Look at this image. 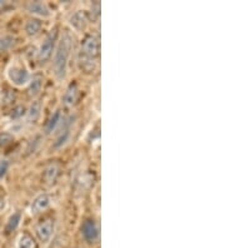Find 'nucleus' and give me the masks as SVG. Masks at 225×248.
<instances>
[{
  "instance_id": "obj_5",
  "label": "nucleus",
  "mask_w": 225,
  "mask_h": 248,
  "mask_svg": "<svg viewBox=\"0 0 225 248\" xmlns=\"http://www.w3.org/2000/svg\"><path fill=\"white\" fill-rule=\"evenodd\" d=\"M35 233L40 242L48 243L51 239V237H53V234H54V221L50 219V218L43 221L42 223L38 224Z\"/></svg>"
},
{
  "instance_id": "obj_17",
  "label": "nucleus",
  "mask_w": 225,
  "mask_h": 248,
  "mask_svg": "<svg viewBox=\"0 0 225 248\" xmlns=\"http://www.w3.org/2000/svg\"><path fill=\"white\" fill-rule=\"evenodd\" d=\"M16 248H36L35 239L30 234H28V233H24V234H21L18 238Z\"/></svg>"
},
{
  "instance_id": "obj_3",
  "label": "nucleus",
  "mask_w": 225,
  "mask_h": 248,
  "mask_svg": "<svg viewBox=\"0 0 225 248\" xmlns=\"http://www.w3.org/2000/svg\"><path fill=\"white\" fill-rule=\"evenodd\" d=\"M6 76H8L9 82L12 83L13 85H15V87H25V85L29 84L30 78H31L27 67L20 63L12 64V65L8 68Z\"/></svg>"
},
{
  "instance_id": "obj_13",
  "label": "nucleus",
  "mask_w": 225,
  "mask_h": 248,
  "mask_svg": "<svg viewBox=\"0 0 225 248\" xmlns=\"http://www.w3.org/2000/svg\"><path fill=\"white\" fill-rule=\"evenodd\" d=\"M29 95L30 97H36L40 93L43 88V76L42 74H34L30 78L29 82Z\"/></svg>"
},
{
  "instance_id": "obj_12",
  "label": "nucleus",
  "mask_w": 225,
  "mask_h": 248,
  "mask_svg": "<svg viewBox=\"0 0 225 248\" xmlns=\"http://www.w3.org/2000/svg\"><path fill=\"white\" fill-rule=\"evenodd\" d=\"M58 176H59V166L57 163H50L46 166L43 173V178L46 185H54Z\"/></svg>"
},
{
  "instance_id": "obj_20",
  "label": "nucleus",
  "mask_w": 225,
  "mask_h": 248,
  "mask_svg": "<svg viewBox=\"0 0 225 248\" xmlns=\"http://www.w3.org/2000/svg\"><path fill=\"white\" fill-rule=\"evenodd\" d=\"M14 142V136L9 132H1L0 133V148H6Z\"/></svg>"
},
{
  "instance_id": "obj_21",
  "label": "nucleus",
  "mask_w": 225,
  "mask_h": 248,
  "mask_svg": "<svg viewBox=\"0 0 225 248\" xmlns=\"http://www.w3.org/2000/svg\"><path fill=\"white\" fill-rule=\"evenodd\" d=\"M27 113V110H25V108L23 106H18L15 107L14 109L12 110V113H10V118H20V117H23V115Z\"/></svg>"
},
{
  "instance_id": "obj_19",
  "label": "nucleus",
  "mask_w": 225,
  "mask_h": 248,
  "mask_svg": "<svg viewBox=\"0 0 225 248\" xmlns=\"http://www.w3.org/2000/svg\"><path fill=\"white\" fill-rule=\"evenodd\" d=\"M14 36L5 35L3 38H0V53L9 50L13 46H14Z\"/></svg>"
},
{
  "instance_id": "obj_23",
  "label": "nucleus",
  "mask_w": 225,
  "mask_h": 248,
  "mask_svg": "<svg viewBox=\"0 0 225 248\" xmlns=\"http://www.w3.org/2000/svg\"><path fill=\"white\" fill-rule=\"evenodd\" d=\"M8 9H9V3H8V1H1V0H0V14L6 12Z\"/></svg>"
},
{
  "instance_id": "obj_7",
  "label": "nucleus",
  "mask_w": 225,
  "mask_h": 248,
  "mask_svg": "<svg viewBox=\"0 0 225 248\" xmlns=\"http://www.w3.org/2000/svg\"><path fill=\"white\" fill-rule=\"evenodd\" d=\"M81 234H83V237H84L87 242H95L96 239L99 238V228L96 226L95 221H93V219H87L83 223V227H81Z\"/></svg>"
},
{
  "instance_id": "obj_18",
  "label": "nucleus",
  "mask_w": 225,
  "mask_h": 248,
  "mask_svg": "<svg viewBox=\"0 0 225 248\" xmlns=\"http://www.w3.org/2000/svg\"><path fill=\"white\" fill-rule=\"evenodd\" d=\"M20 221H21V213L20 212L13 213V215L10 216L9 219H8V222H6V227H5L6 233H10L13 232V231L16 230L19 223H20Z\"/></svg>"
},
{
  "instance_id": "obj_6",
  "label": "nucleus",
  "mask_w": 225,
  "mask_h": 248,
  "mask_svg": "<svg viewBox=\"0 0 225 248\" xmlns=\"http://www.w3.org/2000/svg\"><path fill=\"white\" fill-rule=\"evenodd\" d=\"M50 203H51V198L49 194L42 193L39 194V196H36L29 207L30 215L35 216L38 215V213L45 211V209H48L49 206H50Z\"/></svg>"
},
{
  "instance_id": "obj_2",
  "label": "nucleus",
  "mask_w": 225,
  "mask_h": 248,
  "mask_svg": "<svg viewBox=\"0 0 225 248\" xmlns=\"http://www.w3.org/2000/svg\"><path fill=\"white\" fill-rule=\"evenodd\" d=\"M99 40L94 35L84 36V39L81 40L80 44V53H79V63H80L81 69L90 72L94 69V64H95L96 58L99 57Z\"/></svg>"
},
{
  "instance_id": "obj_4",
  "label": "nucleus",
  "mask_w": 225,
  "mask_h": 248,
  "mask_svg": "<svg viewBox=\"0 0 225 248\" xmlns=\"http://www.w3.org/2000/svg\"><path fill=\"white\" fill-rule=\"evenodd\" d=\"M58 40V28H53L48 33V35L45 36V39L43 40L42 46H39L38 50V61L40 63H45L46 61L50 59L53 55L55 48V43Z\"/></svg>"
},
{
  "instance_id": "obj_8",
  "label": "nucleus",
  "mask_w": 225,
  "mask_h": 248,
  "mask_svg": "<svg viewBox=\"0 0 225 248\" xmlns=\"http://www.w3.org/2000/svg\"><path fill=\"white\" fill-rule=\"evenodd\" d=\"M72 124H73V118L69 117V118H66L65 121L63 122V128L60 130L59 136L57 137V140L54 143V148L55 149H59L61 147L68 143L70 138V129H72Z\"/></svg>"
},
{
  "instance_id": "obj_11",
  "label": "nucleus",
  "mask_w": 225,
  "mask_h": 248,
  "mask_svg": "<svg viewBox=\"0 0 225 248\" xmlns=\"http://www.w3.org/2000/svg\"><path fill=\"white\" fill-rule=\"evenodd\" d=\"M78 98H79L78 85L75 84V83H72V84L68 87V89H66L65 94H64L63 103L65 104L66 107H73L75 103H76Z\"/></svg>"
},
{
  "instance_id": "obj_10",
  "label": "nucleus",
  "mask_w": 225,
  "mask_h": 248,
  "mask_svg": "<svg viewBox=\"0 0 225 248\" xmlns=\"http://www.w3.org/2000/svg\"><path fill=\"white\" fill-rule=\"evenodd\" d=\"M88 13L84 10H78L76 13H74L69 19V23L72 25L73 29H75L76 31H84L85 27L88 24Z\"/></svg>"
},
{
  "instance_id": "obj_16",
  "label": "nucleus",
  "mask_w": 225,
  "mask_h": 248,
  "mask_svg": "<svg viewBox=\"0 0 225 248\" xmlns=\"http://www.w3.org/2000/svg\"><path fill=\"white\" fill-rule=\"evenodd\" d=\"M40 112H42V104H40V102L35 100V102H33V104L30 106L29 110L27 112L28 121L30 123H35L38 121V118H39Z\"/></svg>"
},
{
  "instance_id": "obj_22",
  "label": "nucleus",
  "mask_w": 225,
  "mask_h": 248,
  "mask_svg": "<svg viewBox=\"0 0 225 248\" xmlns=\"http://www.w3.org/2000/svg\"><path fill=\"white\" fill-rule=\"evenodd\" d=\"M9 170V163L6 160H0V179L3 178Z\"/></svg>"
},
{
  "instance_id": "obj_15",
  "label": "nucleus",
  "mask_w": 225,
  "mask_h": 248,
  "mask_svg": "<svg viewBox=\"0 0 225 248\" xmlns=\"http://www.w3.org/2000/svg\"><path fill=\"white\" fill-rule=\"evenodd\" d=\"M42 27L43 24L39 19H35V18L29 19V20L27 21V24H25V31H27V34L29 36H34L39 33Z\"/></svg>"
},
{
  "instance_id": "obj_9",
  "label": "nucleus",
  "mask_w": 225,
  "mask_h": 248,
  "mask_svg": "<svg viewBox=\"0 0 225 248\" xmlns=\"http://www.w3.org/2000/svg\"><path fill=\"white\" fill-rule=\"evenodd\" d=\"M27 9L30 14L40 16V18H49L50 16V9L44 1H30L27 5Z\"/></svg>"
},
{
  "instance_id": "obj_1",
  "label": "nucleus",
  "mask_w": 225,
  "mask_h": 248,
  "mask_svg": "<svg viewBox=\"0 0 225 248\" xmlns=\"http://www.w3.org/2000/svg\"><path fill=\"white\" fill-rule=\"evenodd\" d=\"M73 50V38L68 31L63 34L58 42L54 55V74L59 80H63L68 73L70 54Z\"/></svg>"
},
{
  "instance_id": "obj_14",
  "label": "nucleus",
  "mask_w": 225,
  "mask_h": 248,
  "mask_svg": "<svg viewBox=\"0 0 225 248\" xmlns=\"http://www.w3.org/2000/svg\"><path fill=\"white\" fill-rule=\"evenodd\" d=\"M61 119H63L61 112H60V110H55V112L53 113V115L50 117V119L48 121V123H46V125H45V132L48 134L53 133V132L57 129L58 125L61 123Z\"/></svg>"
}]
</instances>
